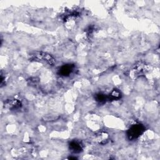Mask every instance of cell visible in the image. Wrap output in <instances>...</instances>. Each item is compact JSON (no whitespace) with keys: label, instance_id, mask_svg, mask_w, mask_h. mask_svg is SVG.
I'll list each match as a JSON object with an SVG mask.
<instances>
[{"label":"cell","instance_id":"6da1fadb","mask_svg":"<svg viewBox=\"0 0 160 160\" xmlns=\"http://www.w3.org/2000/svg\"><path fill=\"white\" fill-rule=\"evenodd\" d=\"M145 131L144 126L141 124H134L127 131V137L129 140L138 138Z\"/></svg>","mask_w":160,"mask_h":160},{"label":"cell","instance_id":"7a4b0ae2","mask_svg":"<svg viewBox=\"0 0 160 160\" xmlns=\"http://www.w3.org/2000/svg\"><path fill=\"white\" fill-rule=\"evenodd\" d=\"M148 71V66L142 61H139L137 62L131 71H130V76L133 78H136L138 77L144 75Z\"/></svg>","mask_w":160,"mask_h":160},{"label":"cell","instance_id":"3957f363","mask_svg":"<svg viewBox=\"0 0 160 160\" xmlns=\"http://www.w3.org/2000/svg\"><path fill=\"white\" fill-rule=\"evenodd\" d=\"M32 58L39 60H43L50 65H53L56 62L54 58L51 54L43 52H38L34 53L32 55Z\"/></svg>","mask_w":160,"mask_h":160},{"label":"cell","instance_id":"277c9868","mask_svg":"<svg viewBox=\"0 0 160 160\" xmlns=\"http://www.w3.org/2000/svg\"><path fill=\"white\" fill-rule=\"evenodd\" d=\"M74 65L71 64H67L62 65L58 70V74L61 76H69L74 71Z\"/></svg>","mask_w":160,"mask_h":160},{"label":"cell","instance_id":"5b68a950","mask_svg":"<svg viewBox=\"0 0 160 160\" xmlns=\"http://www.w3.org/2000/svg\"><path fill=\"white\" fill-rule=\"evenodd\" d=\"M4 106L10 110H14L21 106V102L16 99H7L4 102Z\"/></svg>","mask_w":160,"mask_h":160},{"label":"cell","instance_id":"8992f818","mask_svg":"<svg viewBox=\"0 0 160 160\" xmlns=\"http://www.w3.org/2000/svg\"><path fill=\"white\" fill-rule=\"evenodd\" d=\"M69 149L74 153H79L82 151V144L78 141H72L69 143Z\"/></svg>","mask_w":160,"mask_h":160},{"label":"cell","instance_id":"52a82bcc","mask_svg":"<svg viewBox=\"0 0 160 160\" xmlns=\"http://www.w3.org/2000/svg\"><path fill=\"white\" fill-rule=\"evenodd\" d=\"M121 97V94L120 91L118 89H114L108 96V99L109 101H114V100H118L120 99Z\"/></svg>","mask_w":160,"mask_h":160},{"label":"cell","instance_id":"ba28073f","mask_svg":"<svg viewBox=\"0 0 160 160\" xmlns=\"http://www.w3.org/2000/svg\"><path fill=\"white\" fill-rule=\"evenodd\" d=\"M94 98L96 99V101L99 102H106L107 100H108V96H106V94H103V93H98L95 95Z\"/></svg>","mask_w":160,"mask_h":160}]
</instances>
